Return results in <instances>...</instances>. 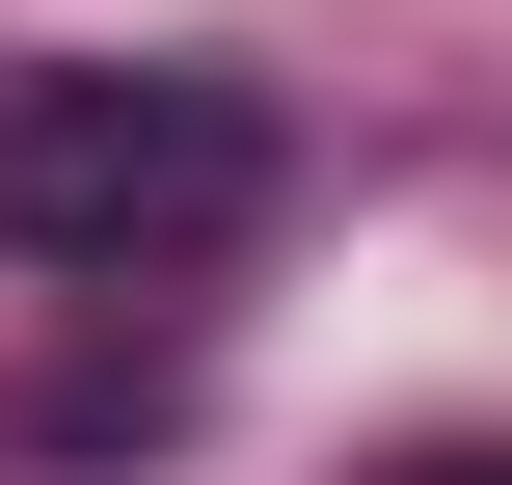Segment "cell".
<instances>
[{"label": "cell", "mask_w": 512, "mask_h": 485, "mask_svg": "<svg viewBox=\"0 0 512 485\" xmlns=\"http://www.w3.org/2000/svg\"><path fill=\"white\" fill-rule=\"evenodd\" d=\"M270 216V108L189 81V54H81V81H0V243L27 270H216Z\"/></svg>", "instance_id": "6da1fadb"}, {"label": "cell", "mask_w": 512, "mask_h": 485, "mask_svg": "<svg viewBox=\"0 0 512 485\" xmlns=\"http://www.w3.org/2000/svg\"><path fill=\"white\" fill-rule=\"evenodd\" d=\"M459 485H512V459H459Z\"/></svg>", "instance_id": "7a4b0ae2"}]
</instances>
